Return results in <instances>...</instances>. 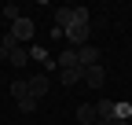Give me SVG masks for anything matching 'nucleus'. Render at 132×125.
<instances>
[{
  "instance_id": "1",
  "label": "nucleus",
  "mask_w": 132,
  "mask_h": 125,
  "mask_svg": "<svg viewBox=\"0 0 132 125\" xmlns=\"http://www.w3.org/2000/svg\"><path fill=\"white\" fill-rule=\"evenodd\" d=\"M88 33H92V22H73L70 29H66V44L77 52V48H85L88 44Z\"/></svg>"
},
{
  "instance_id": "2",
  "label": "nucleus",
  "mask_w": 132,
  "mask_h": 125,
  "mask_svg": "<svg viewBox=\"0 0 132 125\" xmlns=\"http://www.w3.org/2000/svg\"><path fill=\"white\" fill-rule=\"evenodd\" d=\"M33 33H37V26H33L26 15H22L19 22H11V41H15V44H19V41H29Z\"/></svg>"
},
{
  "instance_id": "3",
  "label": "nucleus",
  "mask_w": 132,
  "mask_h": 125,
  "mask_svg": "<svg viewBox=\"0 0 132 125\" xmlns=\"http://www.w3.org/2000/svg\"><path fill=\"white\" fill-rule=\"evenodd\" d=\"M73 22H77V7H59V11H55V29H59V33L70 29Z\"/></svg>"
},
{
  "instance_id": "4",
  "label": "nucleus",
  "mask_w": 132,
  "mask_h": 125,
  "mask_svg": "<svg viewBox=\"0 0 132 125\" xmlns=\"http://www.w3.org/2000/svg\"><path fill=\"white\" fill-rule=\"evenodd\" d=\"M77 62H81V66H99V48H95V44H85V48H77Z\"/></svg>"
},
{
  "instance_id": "5",
  "label": "nucleus",
  "mask_w": 132,
  "mask_h": 125,
  "mask_svg": "<svg viewBox=\"0 0 132 125\" xmlns=\"http://www.w3.org/2000/svg\"><path fill=\"white\" fill-rule=\"evenodd\" d=\"M26 85H29V96H33V99H40L44 92H48V77H44V74H33Z\"/></svg>"
},
{
  "instance_id": "6",
  "label": "nucleus",
  "mask_w": 132,
  "mask_h": 125,
  "mask_svg": "<svg viewBox=\"0 0 132 125\" xmlns=\"http://www.w3.org/2000/svg\"><path fill=\"white\" fill-rule=\"evenodd\" d=\"M103 81H106V74H103V66H88V70H85V85H88V88H99Z\"/></svg>"
},
{
  "instance_id": "7",
  "label": "nucleus",
  "mask_w": 132,
  "mask_h": 125,
  "mask_svg": "<svg viewBox=\"0 0 132 125\" xmlns=\"http://www.w3.org/2000/svg\"><path fill=\"white\" fill-rule=\"evenodd\" d=\"M77 125H95V107L92 103H81L77 107Z\"/></svg>"
},
{
  "instance_id": "8",
  "label": "nucleus",
  "mask_w": 132,
  "mask_h": 125,
  "mask_svg": "<svg viewBox=\"0 0 132 125\" xmlns=\"http://www.w3.org/2000/svg\"><path fill=\"white\" fill-rule=\"evenodd\" d=\"M110 118H114V103L110 99H99L95 103V121H110Z\"/></svg>"
},
{
  "instance_id": "9",
  "label": "nucleus",
  "mask_w": 132,
  "mask_h": 125,
  "mask_svg": "<svg viewBox=\"0 0 132 125\" xmlns=\"http://www.w3.org/2000/svg\"><path fill=\"white\" fill-rule=\"evenodd\" d=\"M77 81H85V66H73V70H62V85L70 88V85H77Z\"/></svg>"
},
{
  "instance_id": "10",
  "label": "nucleus",
  "mask_w": 132,
  "mask_h": 125,
  "mask_svg": "<svg viewBox=\"0 0 132 125\" xmlns=\"http://www.w3.org/2000/svg\"><path fill=\"white\" fill-rule=\"evenodd\" d=\"M26 59H29V52H26V48H19V44L7 52V62H11V66H26Z\"/></svg>"
},
{
  "instance_id": "11",
  "label": "nucleus",
  "mask_w": 132,
  "mask_h": 125,
  "mask_svg": "<svg viewBox=\"0 0 132 125\" xmlns=\"http://www.w3.org/2000/svg\"><path fill=\"white\" fill-rule=\"evenodd\" d=\"M59 66H62V70H73V66H81V62H77V52H73V48H66V52L59 55Z\"/></svg>"
},
{
  "instance_id": "12",
  "label": "nucleus",
  "mask_w": 132,
  "mask_h": 125,
  "mask_svg": "<svg viewBox=\"0 0 132 125\" xmlns=\"http://www.w3.org/2000/svg\"><path fill=\"white\" fill-rule=\"evenodd\" d=\"M11 96L19 99V103H22V99H29V85H26V81H11Z\"/></svg>"
},
{
  "instance_id": "13",
  "label": "nucleus",
  "mask_w": 132,
  "mask_h": 125,
  "mask_svg": "<svg viewBox=\"0 0 132 125\" xmlns=\"http://www.w3.org/2000/svg\"><path fill=\"white\" fill-rule=\"evenodd\" d=\"M114 118L128 121V118H132V103H114Z\"/></svg>"
},
{
  "instance_id": "14",
  "label": "nucleus",
  "mask_w": 132,
  "mask_h": 125,
  "mask_svg": "<svg viewBox=\"0 0 132 125\" xmlns=\"http://www.w3.org/2000/svg\"><path fill=\"white\" fill-rule=\"evenodd\" d=\"M19 111H22V114H33V111H37V99H33V96L22 99V103H19Z\"/></svg>"
},
{
  "instance_id": "15",
  "label": "nucleus",
  "mask_w": 132,
  "mask_h": 125,
  "mask_svg": "<svg viewBox=\"0 0 132 125\" xmlns=\"http://www.w3.org/2000/svg\"><path fill=\"white\" fill-rule=\"evenodd\" d=\"M95 125H128V121H121V118H110V121H95Z\"/></svg>"
}]
</instances>
